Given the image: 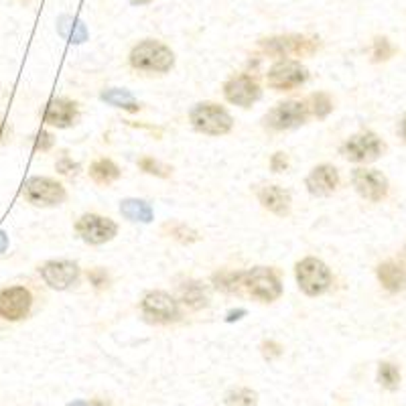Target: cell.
Masks as SVG:
<instances>
[{"mask_svg":"<svg viewBox=\"0 0 406 406\" xmlns=\"http://www.w3.org/2000/svg\"><path fill=\"white\" fill-rule=\"evenodd\" d=\"M223 95L228 102L240 106V108H250L254 102L260 100L262 90L260 86L252 80L250 75L242 73V75H236L232 77L225 86H223Z\"/></svg>","mask_w":406,"mask_h":406,"instance_id":"9a60e30c","label":"cell"},{"mask_svg":"<svg viewBox=\"0 0 406 406\" xmlns=\"http://www.w3.org/2000/svg\"><path fill=\"white\" fill-rule=\"evenodd\" d=\"M378 382L384 388H388V390H396L398 384H400V372H398V368L394 364H390V362H382L378 366Z\"/></svg>","mask_w":406,"mask_h":406,"instance_id":"4316f807","label":"cell"},{"mask_svg":"<svg viewBox=\"0 0 406 406\" xmlns=\"http://www.w3.org/2000/svg\"><path fill=\"white\" fill-rule=\"evenodd\" d=\"M23 195L25 199L33 205H41V207H53L65 201L67 193L62 183L49 179V177H31L25 185H23Z\"/></svg>","mask_w":406,"mask_h":406,"instance_id":"8992f818","label":"cell"},{"mask_svg":"<svg viewBox=\"0 0 406 406\" xmlns=\"http://www.w3.org/2000/svg\"><path fill=\"white\" fill-rule=\"evenodd\" d=\"M138 167H140L145 173H149V175H156V177H169V175H171V167H167V165L158 163V160H155L153 156H145V158H140V160H138Z\"/></svg>","mask_w":406,"mask_h":406,"instance_id":"f1b7e54d","label":"cell"},{"mask_svg":"<svg viewBox=\"0 0 406 406\" xmlns=\"http://www.w3.org/2000/svg\"><path fill=\"white\" fill-rule=\"evenodd\" d=\"M311 104H313V114H315L317 118H327V116L331 114V110H333V102H331V98H329L327 94H323V92L313 94Z\"/></svg>","mask_w":406,"mask_h":406,"instance_id":"83f0119b","label":"cell"},{"mask_svg":"<svg viewBox=\"0 0 406 406\" xmlns=\"http://www.w3.org/2000/svg\"><path fill=\"white\" fill-rule=\"evenodd\" d=\"M242 277L244 273H230V270H223L214 277V282L219 290L223 293H242L244 286H242Z\"/></svg>","mask_w":406,"mask_h":406,"instance_id":"d4e9b609","label":"cell"},{"mask_svg":"<svg viewBox=\"0 0 406 406\" xmlns=\"http://www.w3.org/2000/svg\"><path fill=\"white\" fill-rule=\"evenodd\" d=\"M69 406H90V405H88V403H82V400H80V403H73V405H69Z\"/></svg>","mask_w":406,"mask_h":406,"instance_id":"60d3db41","label":"cell"},{"mask_svg":"<svg viewBox=\"0 0 406 406\" xmlns=\"http://www.w3.org/2000/svg\"><path fill=\"white\" fill-rule=\"evenodd\" d=\"M77 169H80V165H77V163H73L69 156H62V158L57 160V171L63 173V175H75V173H77Z\"/></svg>","mask_w":406,"mask_h":406,"instance_id":"1f68e13d","label":"cell"},{"mask_svg":"<svg viewBox=\"0 0 406 406\" xmlns=\"http://www.w3.org/2000/svg\"><path fill=\"white\" fill-rule=\"evenodd\" d=\"M6 248H8V236L0 230V254L6 250Z\"/></svg>","mask_w":406,"mask_h":406,"instance_id":"d590c367","label":"cell"},{"mask_svg":"<svg viewBox=\"0 0 406 406\" xmlns=\"http://www.w3.org/2000/svg\"><path fill=\"white\" fill-rule=\"evenodd\" d=\"M189 120L197 132H203L207 136L228 134L234 126V118L230 116V112L214 102H201L193 106V110L189 112Z\"/></svg>","mask_w":406,"mask_h":406,"instance_id":"7a4b0ae2","label":"cell"},{"mask_svg":"<svg viewBox=\"0 0 406 406\" xmlns=\"http://www.w3.org/2000/svg\"><path fill=\"white\" fill-rule=\"evenodd\" d=\"M319 47V39L305 35H281L260 41V49L273 57H309Z\"/></svg>","mask_w":406,"mask_h":406,"instance_id":"3957f363","label":"cell"},{"mask_svg":"<svg viewBox=\"0 0 406 406\" xmlns=\"http://www.w3.org/2000/svg\"><path fill=\"white\" fill-rule=\"evenodd\" d=\"M242 286L250 297L262 303H273L282 295L281 279L268 266H254L250 270H246L242 277Z\"/></svg>","mask_w":406,"mask_h":406,"instance_id":"277c9868","label":"cell"},{"mask_svg":"<svg viewBox=\"0 0 406 406\" xmlns=\"http://www.w3.org/2000/svg\"><path fill=\"white\" fill-rule=\"evenodd\" d=\"M130 65L149 73H167L175 65V53L160 41L145 39L132 49Z\"/></svg>","mask_w":406,"mask_h":406,"instance_id":"6da1fadb","label":"cell"},{"mask_svg":"<svg viewBox=\"0 0 406 406\" xmlns=\"http://www.w3.org/2000/svg\"><path fill=\"white\" fill-rule=\"evenodd\" d=\"M309 69L301 62L295 59H281L268 69V86L273 90H293L307 82Z\"/></svg>","mask_w":406,"mask_h":406,"instance_id":"30bf717a","label":"cell"},{"mask_svg":"<svg viewBox=\"0 0 406 406\" xmlns=\"http://www.w3.org/2000/svg\"><path fill=\"white\" fill-rule=\"evenodd\" d=\"M331 270L319 258H305L297 264V282L307 297H319L331 286Z\"/></svg>","mask_w":406,"mask_h":406,"instance_id":"5b68a950","label":"cell"},{"mask_svg":"<svg viewBox=\"0 0 406 406\" xmlns=\"http://www.w3.org/2000/svg\"><path fill=\"white\" fill-rule=\"evenodd\" d=\"M258 199L268 212H273L279 218L290 214V193L279 185H262L258 189Z\"/></svg>","mask_w":406,"mask_h":406,"instance_id":"e0dca14e","label":"cell"},{"mask_svg":"<svg viewBox=\"0 0 406 406\" xmlns=\"http://www.w3.org/2000/svg\"><path fill=\"white\" fill-rule=\"evenodd\" d=\"M258 394L250 388H232L225 394V405L228 406H256Z\"/></svg>","mask_w":406,"mask_h":406,"instance_id":"484cf974","label":"cell"},{"mask_svg":"<svg viewBox=\"0 0 406 406\" xmlns=\"http://www.w3.org/2000/svg\"><path fill=\"white\" fill-rule=\"evenodd\" d=\"M90 281L94 286L98 288H102V286H106L108 284V275H106V270H102V268H94V270H90Z\"/></svg>","mask_w":406,"mask_h":406,"instance_id":"e575fe53","label":"cell"},{"mask_svg":"<svg viewBox=\"0 0 406 406\" xmlns=\"http://www.w3.org/2000/svg\"><path fill=\"white\" fill-rule=\"evenodd\" d=\"M307 120H309V108L307 104L297 100L281 102L264 116V124L273 130H293L303 126Z\"/></svg>","mask_w":406,"mask_h":406,"instance_id":"52a82bcc","label":"cell"},{"mask_svg":"<svg viewBox=\"0 0 406 406\" xmlns=\"http://www.w3.org/2000/svg\"><path fill=\"white\" fill-rule=\"evenodd\" d=\"M33 297L25 286H8L0 293V317L6 321L25 319L31 311Z\"/></svg>","mask_w":406,"mask_h":406,"instance_id":"7c38bea8","label":"cell"},{"mask_svg":"<svg viewBox=\"0 0 406 406\" xmlns=\"http://www.w3.org/2000/svg\"><path fill=\"white\" fill-rule=\"evenodd\" d=\"M120 214L124 216L128 221H140V223H151L155 219V214H153V207L142 201V199H124L120 201Z\"/></svg>","mask_w":406,"mask_h":406,"instance_id":"44dd1931","label":"cell"},{"mask_svg":"<svg viewBox=\"0 0 406 406\" xmlns=\"http://www.w3.org/2000/svg\"><path fill=\"white\" fill-rule=\"evenodd\" d=\"M305 185L315 197H329L340 185V173L333 165H319L309 173Z\"/></svg>","mask_w":406,"mask_h":406,"instance_id":"2e32d148","label":"cell"},{"mask_svg":"<svg viewBox=\"0 0 406 406\" xmlns=\"http://www.w3.org/2000/svg\"><path fill=\"white\" fill-rule=\"evenodd\" d=\"M242 315H246L244 309H240V311H232L230 315H228V319H225V321H236V319H240Z\"/></svg>","mask_w":406,"mask_h":406,"instance_id":"8d00e7d4","label":"cell"},{"mask_svg":"<svg viewBox=\"0 0 406 406\" xmlns=\"http://www.w3.org/2000/svg\"><path fill=\"white\" fill-rule=\"evenodd\" d=\"M90 177L98 185H110L120 177V169L110 158H98L95 163L90 165Z\"/></svg>","mask_w":406,"mask_h":406,"instance_id":"7402d4cb","label":"cell"},{"mask_svg":"<svg viewBox=\"0 0 406 406\" xmlns=\"http://www.w3.org/2000/svg\"><path fill=\"white\" fill-rule=\"evenodd\" d=\"M270 169H273L275 173L286 171V169H288V156L284 155V153H275L273 158H270Z\"/></svg>","mask_w":406,"mask_h":406,"instance_id":"836d02e7","label":"cell"},{"mask_svg":"<svg viewBox=\"0 0 406 406\" xmlns=\"http://www.w3.org/2000/svg\"><path fill=\"white\" fill-rule=\"evenodd\" d=\"M179 299L183 305H187L189 309H203L210 303L207 290L203 288V284L197 281L183 282L179 286Z\"/></svg>","mask_w":406,"mask_h":406,"instance_id":"ffe728a7","label":"cell"},{"mask_svg":"<svg viewBox=\"0 0 406 406\" xmlns=\"http://www.w3.org/2000/svg\"><path fill=\"white\" fill-rule=\"evenodd\" d=\"M53 147V136L47 130H41L35 142V151H49Z\"/></svg>","mask_w":406,"mask_h":406,"instance_id":"d6a6232c","label":"cell"},{"mask_svg":"<svg viewBox=\"0 0 406 406\" xmlns=\"http://www.w3.org/2000/svg\"><path fill=\"white\" fill-rule=\"evenodd\" d=\"M102 100L108 102V104H112V106H116V108H124L128 112H138L140 110L138 102L134 100V95L130 94L128 90H118V88L106 90L102 94Z\"/></svg>","mask_w":406,"mask_h":406,"instance_id":"603a6c76","label":"cell"},{"mask_svg":"<svg viewBox=\"0 0 406 406\" xmlns=\"http://www.w3.org/2000/svg\"><path fill=\"white\" fill-rule=\"evenodd\" d=\"M260 347H262V356H264L268 362H270V360H277V358H281L282 356V345L277 344V342H273V340L264 342Z\"/></svg>","mask_w":406,"mask_h":406,"instance_id":"4dcf8cb0","label":"cell"},{"mask_svg":"<svg viewBox=\"0 0 406 406\" xmlns=\"http://www.w3.org/2000/svg\"><path fill=\"white\" fill-rule=\"evenodd\" d=\"M163 232H167L171 238L179 240L181 244H193V242L199 240V234L195 230H191L187 223H183V221H167L163 225Z\"/></svg>","mask_w":406,"mask_h":406,"instance_id":"cb8c5ba5","label":"cell"},{"mask_svg":"<svg viewBox=\"0 0 406 406\" xmlns=\"http://www.w3.org/2000/svg\"><path fill=\"white\" fill-rule=\"evenodd\" d=\"M378 279L390 293H400L406 286V273L396 262H384L378 266Z\"/></svg>","mask_w":406,"mask_h":406,"instance_id":"d6986e66","label":"cell"},{"mask_svg":"<svg viewBox=\"0 0 406 406\" xmlns=\"http://www.w3.org/2000/svg\"><path fill=\"white\" fill-rule=\"evenodd\" d=\"M394 55V47L386 37H376L374 49H372V57L374 62H386Z\"/></svg>","mask_w":406,"mask_h":406,"instance_id":"f546056e","label":"cell"},{"mask_svg":"<svg viewBox=\"0 0 406 406\" xmlns=\"http://www.w3.org/2000/svg\"><path fill=\"white\" fill-rule=\"evenodd\" d=\"M90 406H110L108 403H104V400H100V398H95V400H92V405Z\"/></svg>","mask_w":406,"mask_h":406,"instance_id":"f35d334b","label":"cell"},{"mask_svg":"<svg viewBox=\"0 0 406 406\" xmlns=\"http://www.w3.org/2000/svg\"><path fill=\"white\" fill-rule=\"evenodd\" d=\"M382 153H384V142L374 132H360L351 136L342 147V155L351 163H374Z\"/></svg>","mask_w":406,"mask_h":406,"instance_id":"8fae6325","label":"cell"},{"mask_svg":"<svg viewBox=\"0 0 406 406\" xmlns=\"http://www.w3.org/2000/svg\"><path fill=\"white\" fill-rule=\"evenodd\" d=\"M140 311L145 315L147 321L151 323H173L181 317L179 311V303L163 290H153L149 295H145L142 303H140Z\"/></svg>","mask_w":406,"mask_h":406,"instance_id":"ba28073f","label":"cell"},{"mask_svg":"<svg viewBox=\"0 0 406 406\" xmlns=\"http://www.w3.org/2000/svg\"><path fill=\"white\" fill-rule=\"evenodd\" d=\"M147 2H151V0H132L134 6H136V4H147Z\"/></svg>","mask_w":406,"mask_h":406,"instance_id":"ab89813d","label":"cell"},{"mask_svg":"<svg viewBox=\"0 0 406 406\" xmlns=\"http://www.w3.org/2000/svg\"><path fill=\"white\" fill-rule=\"evenodd\" d=\"M400 134H403V138L406 140V116L403 118V122H400Z\"/></svg>","mask_w":406,"mask_h":406,"instance_id":"74e56055","label":"cell"},{"mask_svg":"<svg viewBox=\"0 0 406 406\" xmlns=\"http://www.w3.org/2000/svg\"><path fill=\"white\" fill-rule=\"evenodd\" d=\"M75 232L80 234L84 242L100 246V244L114 240V236L118 234V225L114 219L102 218L95 214H84L75 223Z\"/></svg>","mask_w":406,"mask_h":406,"instance_id":"9c48e42d","label":"cell"},{"mask_svg":"<svg viewBox=\"0 0 406 406\" xmlns=\"http://www.w3.org/2000/svg\"><path fill=\"white\" fill-rule=\"evenodd\" d=\"M77 118V104L65 98L51 100L47 110H45V122L57 128H67L73 124V120Z\"/></svg>","mask_w":406,"mask_h":406,"instance_id":"ac0fdd59","label":"cell"},{"mask_svg":"<svg viewBox=\"0 0 406 406\" xmlns=\"http://www.w3.org/2000/svg\"><path fill=\"white\" fill-rule=\"evenodd\" d=\"M41 279L55 290H65L80 279V266L71 260H49L41 268Z\"/></svg>","mask_w":406,"mask_h":406,"instance_id":"4fadbf2b","label":"cell"},{"mask_svg":"<svg viewBox=\"0 0 406 406\" xmlns=\"http://www.w3.org/2000/svg\"><path fill=\"white\" fill-rule=\"evenodd\" d=\"M356 191L368 201H382L388 195V179L376 169H356L351 173Z\"/></svg>","mask_w":406,"mask_h":406,"instance_id":"5bb4252c","label":"cell"}]
</instances>
